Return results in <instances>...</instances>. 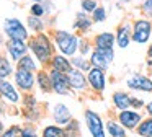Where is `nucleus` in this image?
<instances>
[{"mask_svg":"<svg viewBox=\"0 0 152 137\" xmlns=\"http://www.w3.org/2000/svg\"><path fill=\"white\" fill-rule=\"evenodd\" d=\"M28 47L36 57V60H39L43 65L49 64L54 55V44L51 42L49 36L43 31L28 39Z\"/></svg>","mask_w":152,"mask_h":137,"instance_id":"nucleus-1","label":"nucleus"},{"mask_svg":"<svg viewBox=\"0 0 152 137\" xmlns=\"http://www.w3.org/2000/svg\"><path fill=\"white\" fill-rule=\"evenodd\" d=\"M79 42L80 38L74 33H69L66 29H57L54 33V46L61 54L72 57V55L79 54Z\"/></svg>","mask_w":152,"mask_h":137,"instance_id":"nucleus-2","label":"nucleus"},{"mask_svg":"<svg viewBox=\"0 0 152 137\" xmlns=\"http://www.w3.org/2000/svg\"><path fill=\"white\" fill-rule=\"evenodd\" d=\"M152 38V20L141 16L132 21V42L147 44Z\"/></svg>","mask_w":152,"mask_h":137,"instance_id":"nucleus-3","label":"nucleus"},{"mask_svg":"<svg viewBox=\"0 0 152 137\" xmlns=\"http://www.w3.org/2000/svg\"><path fill=\"white\" fill-rule=\"evenodd\" d=\"M83 117H85L87 129H88V132H90L92 137H108V134H106V127H105V121H103V117L100 116L96 111L85 109Z\"/></svg>","mask_w":152,"mask_h":137,"instance_id":"nucleus-4","label":"nucleus"},{"mask_svg":"<svg viewBox=\"0 0 152 137\" xmlns=\"http://www.w3.org/2000/svg\"><path fill=\"white\" fill-rule=\"evenodd\" d=\"M4 31L8 36V39H20V41H28L30 34L28 29L18 18H7L4 23Z\"/></svg>","mask_w":152,"mask_h":137,"instance_id":"nucleus-5","label":"nucleus"},{"mask_svg":"<svg viewBox=\"0 0 152 137\" xmlns=\"http://www.w3.org/2000/svg\"><path fill=\"white\" fill-rule=\"evenodd\" d=\"M115 57H116L115 47H111V49H95L93 47L92 54L88 55L90 62H92V67H100L103 70H106L113 64Z\"/></svg>","mask_w":152,"mask_h":137,"instance_id":"nucleus-6","label":"nucleus"},{"mask_svg":"<svg viewBox=\"0 0 152 137\" xmlns=\"http://www.w3.org/2000/svg\"><path fill=\"white\" fill-rule=\"evenodd\" d=\"M87 80H88V87L93 93L103 95L106 90V70L100 67H92L87 72Z\"/></svg>","mask_w":152,"mask_h":137,"instance_id":"nucleus-7","label":"nucleus"},{"mask_svg":"<svg viewBox=\"0 0 152 137\" xmlns=\"http://www.w3.org/2000/svg\"><path fill=\"white\" fill-rule=\"evenodd\" d=\"M116 119L119 121V124H121L123 127H126V130H136V127H137L139 122L144 119V116H142L141 111L129 108V109L118 111Z\"/></svg>","mask_w":152,"mask_h":137,"instance_id":"nucleus-8","label":"nucleus"},{"mask_svg":"<svg viewBox=\"0 0 152 137\" xmlns=\"http://www.w3.org/2000/svg\"><path fill=\"white\" fill-rule=\"evenodd\" d=\"M49 77H51V87H53V91L57 95H69L72 91L69 83V75L64 74V72H59L56 68H51L49 70Z\"/></svg>","mask_w":152,"mask_h":137,"instance_id":"nucleus-9","label":"nucleus"},{"mask_svg":"<svg viewBox=\"0 0 152 137\" xmlns=\"http://www.w3.org/2000/svg\"><path fill=\"white\" fill-rule=\"evenodd\" d=\"M126 87L132 91H142V93H152V78L144 74H132L126 80Z\"/></svg>","mask_w":152,"mask_h":137,"instance_id":"nucleus-10","label":"nucleus"},{"mask_svg":"<svg viewBox=\"0 0 152 137\" xmlns=\"http://www.w3.org/2000/svg\"><path fill=\"white\" fill-rule=\"evenodd\" d=\"M116 34V46L119 49H128L132 42V23L131 21H121L115 31Z\"/></svg>","mask_w":152,"mask_h":137,"instance_id":"nucleus-11","label":"nucleus"},{"mask_svg":"<svg viewBox=\"0 0 152 137\" xmlns=\"http://www.w3.org/2000/svg\"><path fill=\"white\" fill-rule=\"evenodd\" d=\"M13 78L17 87L21 91H31L34 87V72L26 70L23 67H17V70L13 72Z\"/></svg>","mask_w":152,"mask_h":137,"instance_id":"nucleus-12","label":"nucleus"},{"mask_svg":"<svg viewBox=\"0 0 152 137\" xmlns=\"http://www.w3.org/2000/svg\"><path fill=\"white\" fill-rule=\"evenodd\" d=\"M69 83H70V88L72 91H77V93H83V91L88 90V80H87V75L85 72L79 70V68L74 67L72 70L69 72Z\"/></svg>","mask_w":152,"mask_h":137,"instance_id":"nucleus-13","label":"nucleus"},{"mask_svg":"<svg viewBox=\"0 0 152 137\" xmlns=\"http://www.w3.org/2000/svg\"><path fill=\"white\" fill-rule=\"evenodd\" d=\"M0 98L5 100L10 104H18L21 100V96L17 91V88H15L7 78H0Z\"/></svg>","mask_w":152,"mask_h":137,"instance_id":"nucleus-14","label":"nucleus"},{"mask_svg":"<svg viewBox=\"0 0 152 137\" xmlns=\"http://www.w3.org/2000/svg\"><path fill=\"white\" fill-rule=\"evenodd\" d=\"M92 42L95 49H111L116 46V34H115V31L96 33L92 38Z\"/></svg>","mask_w":152,"mask_h":137,"instance_id":"nucleus-15","label":"nucleus"},{"mask_svg":"<svg viewBox=\"0 0 152 137\" xmlns=\"http://www.w3.org/2000/svg\"><path fill=\"white\" fill-rule=\"evenodd\" d=\"M7 52L10 54V57L13 59V60H20L23 55L28 54V51H30V47H28V44L25 41H20V39H8L7 41Z\"/></svg>","mask_w":152,"mask_h":137,"instance_id":"nucleus-16","label":"nucleus"},{"mask_svg":"<svg viewBox=\"0 0 152 137\" xmlns=\"http://www.w3.org/2000/svg\"><path fill=\"white\" fill-rule=\"evenodd\" d=\"M95 25L92 20V16H90V13H85L80 10L79 13L75 15V21H74V29H75L77 33H80L82 36H85L87 33L92 29V26Z\"/></svg>","mask_w":152,"mask_h":137,"instance_id":"nucleus-17","label":"nucleus"},{"mask_svg":"<svg viewBox=\"0 0 152 137\" xmlns=\"http://www.w3.org/2000/svg\"><path fill=\"white\" fill-rule=\"evenodd\" d=\"M53 117H54V121H56V124H59V126H67V124L74 119L70 109L64 103H57L56 106L53 108Z\"/></svg>","mask_w":152,"mask_h":137,"instance_id":"nucleus-18","label":"nucleus"},{"mask_svg":"<svg viewBox=\"0 0 152 137\" xmlns=\"http://www.w3.org/2000/svg\"><path fill=\"white\" fill-rule=\"evenodd\" d=\"M49 65H51V68H56V70L64 72V74H69V72L74 68L72 62H70V57L61 54V52H59V54H54V55H53Z\"/></svg>","mask_w":152,"mask_h":137,"instance_id":"nucleus-19","label":"nucleus"},{"mask_svg":"<svg viewBox=\"0 0 152 137\" xmlns=\"http://www.w3.org/2000/svg\"><path fill=\"white\" fill-rule=\"evenodd\" d=\"M111 103H113V106H115L118 111L129 109V108H131V95H129L128 91H123V90L113 91Z\"/></svg>","mask_w":152,"mask_h":137,"instance_id":"nucleus-20","label":"nucleus"},{"mask_svg":"<svg viewBox=\"0 0 152 137\" xmlns=\"http://www.w3.org/2000/svg\"><path fill=\"white\" fill-rule=\"evenodd\" d=\"M105 127H106V134H108V137H128V130H126V127H123L118 119L105 121Z\"/></svg>","mask_w":152,"mask_h":137,"instance_id":"nucleus-21","label":"nucleus"},{"mask_svg":"<svg viewBox=\"0 0 152 137\" xmlns=\"http://www.w3.org/2000/svg\"><path fill=\"white\" fill-rule=\"evenodd\" d=\"M70 62H72V65H74L75 68L85 72V74L90 70V68H92V62H90V59L85 57V55H82V54L72 55V57H70Z\"/></svg>","mask_w":152,"mask_h":137,"instance_id":"nucleus-22","label":"nucleus"},{"mask_svg":"<svg viewBox=\"0 0 152 137\" xmlns=\"http://www.w3.org/2000/svg\"><path fill=\"white\" fill-rule=\"evenodd\" d=\"M136 134L139 137H152V117H144L136 127Z\"/></svg>","mask_w":152,"mask_h":137,"instance_id":"nucleus-23","label":"nucleus"},{"mask_svg":"<svg viewBox=\"0 0 152 137\" xmlns=\"http://www.w3.org/2000/svg\"><path fill=\"white\" fill-rule=\"evenodd\" d=\"M36 82H38V87H39L43 91H53V87H51V77H49V72H46V70H39V72L36 74Z\"/></svg>","mask_w":152,"mask_h":137,"instance_id":"nucleus-24","label":"nucleus"},{"mask_svg":"<svg viewBox=\"0 0 152 137\" xmlns=\"http://www.w3.org/2000/svg\"><path fill=\"white\" fill-rule=\"evenodd\" d=\"M41 137H67L66 127L62 126H46L43 129Z\"/></svg>","mask_w":152,"mask_h":137,"instance_id":"nucleus-25","label":"nucleus"},{"mask_svg":"<svg viewBox=\"0 0 152 137\" xmlns=\"http://www.w3.org/2000/svg\"><path fill=\"white\" fill-rule=\"evenodd\" d=\"M92 51H93L92 38H85V36H82V38H80V42H79V54L88 57V55L92 54Z\"/></svg>","mask_w":152,"mask_h":137,"instance_id":"nucleus-26","label":"nucleus"},{"mask_svg":"<svg viewBox=\"0 0 152 137\" xmlns=\"http://www.w3.org/2000/svg\"><path fill=\"white\" fill-rule=\"evenodd\" d=\"M17 67H23V68L31 70V72L38 70V64H36V60H34V57H31V55H28V54L23 55V57L17 62Z\"/></svg>","mask_w":152,"mask_h":137,"instance_id":"nucleus-27","label":"nucleus"},{"mask_svg":"<svg viewBox=\"0 0 152 137\" xmlns=\"http://www.w3.org/2000/svg\"><path fill=\"white\" fill-rule=\"evenodd\" d=\"M90 16H92L93 23H105L106 18H108V13H106V8L103 5H98L92 13H90Z\"/></svg>","mask_w":152,"mask_h":137,"instance_id":"nucleus-28","label":"nucleus"},{"mask_svg":"<svg viewBox=\"0 0 152 137\" xmlns=\"http://www.w3.org/2000/svg\"><path fill=\"white\" fill-rule=\"evenodd\" d=\"M28 28L34 33H41L44 29V21L39 18V16H34V15H30L28 16Z\"/></svg>","mask_w":152,"mask_h":137,"instance_id":"nucleus-29","label":"nucleus"},{"mask_svg":"<svg viewBox=\"0 0 152 137\" xmlns=\"http://www.w3.org/2000/svg\"><path fill=\"white\" fill-rule=\"evenodd\" d=\"M13 74V67H12L10 60L4 57V55H0V78H7Z\"/></svg>","mask_w":152,"mask_h":137,"instance_id":"nucleus-30","label":"nucleus"},{"mask_svg":"<svg viewBox=\"0 0 152 137\" xmlns=\"http://www.w3.org/2000/svg\"><path fill=\"white\" fill-rule=\"evenodd\" d=\"M21 132H23V129L20 126H10L0 134V137H21Z\"/></svg>","mask_w":152,"mask_h":137,"instance_id":"nucleus-31","label":"nucleus"},{"mask_svg":"<svg viewBox=\"0 0 152 137\" xmlns=\"http://www.w3.org/2000/svg\"><path fill=\"white\" fill-rule=\"evenodd\" d=\"M96 7H98V2H96V0H82V2H80V10L85 12V13H92Z\"/></svg>","mask_w":152,"mask_h":137,"instance_id":"nucleus-32","label":"nucleus"},{"mask_svg":"<svg viewBox=\"0 0 152 137\" xmlns=\"http://www.w3.org/2000/svg\"><path fill=\"white\" fill-rule=\"evenodd\" d=\"M141 12L145 18L152 20V0H144V2L141 3Z\"/></svg>","mask_w":152,"mask_h":137,"instance_id":"nucleus-33","label":"nucleus"},{"mask_svg":"<svg viewBox=\"0 0 152 137\" xmlns=\"http://www.w3.org/2000/svg\"><path fill=\"white\" fill-rule=\"evenodd\" d=\"M44 13H46V8H44V5L43 3H38V2H34L33 5H31V15H34V16H43Z\"/></svg>","mask_w":152,"mask_h":137,"instance_id":"nucleus-34","label":"nucleus"},{"mask_svg":"<svg viewBox=\"0 0 152 137\" xmlns=\"http://www.w3.org/2000/svg\"><path fill=\"white\" fill-rule=\"evenodd\" d=\"M144 106H145V101L144 100H141V98H137V96H131V108H132V109L141 111Z\"/></svg>","mask_w":152,"mask_h":137,"instance_id":"nucleus-35","label":"nucleus"},{"mask_svg":"<svg viewBox=\"0 0 152 137\" xmlns=\"http://www.w3.org/2000/svg\"><path fill=\"white\" fill-rule=\"evenodd\" d=\"M21 137H38V136H36V132H34L33 127H23Z\"/></svg>","mask_w":152,"mask_h":137,"instance_id":"nucleus-36","label":"nucleus"},{"mask_svg":"<svg viewBox=\"0 0 152 137\" xmlns=\"http://www.w3.org/2000/svg\"><path fill=\"white\" fill-rule=\"evenodd\" d=\"M144 109H145V116L152 117V100H151V101H147V103H145Z\"/></svg>","mask_w":152,"mask_h":137,"instance_id":"nucleus-37","label":"nucleus"},{"mask_svg":"<svg viewBox=\"0 0 152 137\" xmlns=\"http://www.w3.org/2000/svg\"><path fill=\"white\" fill-rule=\"evenodd\" d=\"M147 59H152V44H149L147 47Z\"/></svg>","mask_w":152,"mask_h":137,"instance_id":"nucleus-38","label":"nucleus"},{"mask_svg":"<svg viewBox=\"0 0 152 137\" xmlns=\"http://www.w3.org/2000/svg\"><path fill=\"white\" fill-rule=\"evenodd\" d=\"M2 132H4V124L0 122V134H2Z\"/></svg>","mask_w":152,"mask_h":137,"instance_id":"nucleus-39","label":"nucleus"},{"mask_svg":"<svg viewBox=\"0 0 152 137\" xmlns=\"http://www.w3.org/2000/svg\"><path fill=\"white\" fill-rule=\"evenodd\" d=\"M33 2H38V3H44L46 0H33Z\"/></svg>","mask_w":152,"mask_h":137,"instance_id":"nucleus-40","label":"nucleus"},{"mask_svg":"<svg viewBox=\"0 0 152 137\" xmlns=\"http://www.w3.org/2000/svg\"><path fill=\"white\" fill-rule=\"evenodd\" d=\"M2 113H4V109H2V104H0V114H2Z\"/></svg>","mask_w":152,"mask_h":137,"instance_id":"nucleus-41","label":"nucleus"},{"mask_svg":"<svg viewBox=\"0 0 152 137\" xmlns=\"http://www.w3.org/2000/svg\"><path fill=\"white\" fill-rule=\"evenodd\" d=\"M149 70H151V74H152V67H151V68H149Z\"/></svg>","mask_w":152,"mask_h":137,"instance_id":"nucleus-42","label":"nucleus"}]
</instances>
